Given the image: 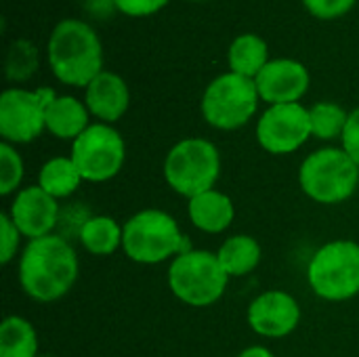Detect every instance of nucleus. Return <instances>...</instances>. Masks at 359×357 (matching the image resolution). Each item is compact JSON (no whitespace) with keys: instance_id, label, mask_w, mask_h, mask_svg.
I'll return each mask as SVG.
<instances>
[{"instance_id":"nucleus-11","label":"nucleus","mask_w":359,"mask_h":357,"mask_svg":"<svg viewBox=\"0 0 359 357\" xmlns=\"http://www.w3.org/2000/svg\"><path fill=\"white\" fill-rule=\"evenodd\" d=\"M311 135L309 109L301 103L271 105L257 124V139L269 154H292Z\"/></svg>"},{"instance_id":"nucleus-25","label":"nucleus","mask_w":359,"mask_h":357,"mask_svg":"<svg viewBox=\"0 0 359 357\" xmlns=\"http://www.w3.org/2000/svg\"><path fill=\"white\" fill-rule=\"evenodd\" d=\"M23 177V162L19 154L11 147V143L0 145V194L8 196L17 189Z\"/></svg>"},{"instance_id":"nucleus-29","label":"nucleus","mask_w":359,"mask_h":357,"mask_svg":"<svg viewBox=\"0 0 359 357\" xmlns=\"http://www.w3.org/2000/svg\"><path fill=\"white\" fill-rule=\"evenodd\" d=\"M341 139H343V149L359 166V107L349 114V120Z\"/></svg>"},{"instance_id":"nucleus-12","label":"nucleus","mask_w":359,"mask_h":357,"mask_svg":"<svg viewBox=\"0 0 359 357\" xmlns=\"http://www.w3.org/2000/svg\"><path fill=\"white\" fill-rule=\"evenodd\" d=\"M309 72L297 59H271L255 78L259 97L271 105L299 103L309 88Z\"/></svg>"},{"instance_id":"nucleus-10","label":"nucleus","mask_w":359,"mask_h":357,"mask_svg":"<svg viewBox=\"0 0 359 357\" xmlns=\"http://www.w3.org/2000/svg\"><path fill=\"white\" fill-rule=\"evenodd\" d=\"M72 160L86 181H107L118 175L124 162V141L107 124L88 126L72 145Z\"/></svg>"},{"instance_id":"nucleus-15","label":"nucleus","mask_w":359,"mask_h":357,"mask_svg":"<svg viewBox=\"0 0 359 357\" xmlns=\"http://www.w3.org/2000/svg\"><path fill=\"white\" fill-rule=\"evenodd\" d=\"M84 103L93 116L105 122H116L124 116L130 103V93L122 76L114 72H101L88 86Z\"/></svg>"},{"instance_id":"nucleus-9","label":"nucleus","mask_w":359,"mask_h":357,"mask_svg":"<svg viewBox=\"0 0 359 357\" xmlns=\"http://www.w3.org/2000/svg\"><path fill=\"white\" fill-rule=\"evenodd\" d=\"M53 88H6L0 95V135L6 143H29L46 128V107Z\"/></svg>"},{"instance_id":"nucleus-24","label":"nucleus","mask_w":359,"mask_h":357,"mask_svg":"<svg viewBox=\"0 0 359 357\" xmlns=\"http://www.w3.org/2000/svg\"><path fill=\"white\" fill-rule=\"evenodd\" d=\"M309 118H311V135L328 141L334 137H343L349 114L337 103L322 101L309 109Z\"/></svg>"},{"instance_id":"nucleus-8","label":"nucleus","mask_w":359,"mask_h":357,"mask_svg":"<svg viewBox=\"0 0 359 357\" xmlns=\"http://www.w3.org/2000/svg\"><path fill=\"white\" fill-rule=\"evenodd\" d=\"M309 284L326 301H345L359 292V244L341 240L316 252L309 263Z\"/></svg>"},{"instance_id":"nucleus-4","label":"nucleus","mask_w":359,"mask_h":357,"mask_svg":"<svg viewBox=\"0 0 359 357\" xmlns=\"http://www.w3.org/2000/svg\"><path fill=\"white\" fill-rule=\"evenodd\" d=\"M299 181L303 191L320 204H339L353 196L359 166L345 149L328 147L313 151L301 166Z\"/></svg>"},{"instance_id":"nucleus-17","label":"nucleus","mask_w":359,"mask_h":357,"mask_svg":"<svg viewBox=\"0 0 359 357\" xmlns=\"http://www.w3.org/2000/svg\"><path fill=\"white\" fill-rule=\"evenodd\" d=\"M233 202L221 191H204L189 200V217L194 225L208 234L227 229L233 221Z\"/></svg>"},{"instance_id":"nucleus-28","label":"nucleus","mask_w":359,"mask_h":357,"mask_svg":"<svg viewBox=\"0 0 359 357\" xmlns=\"http://www.w3.org/2000/svg\"><path fill=\"white\" fill-rule=\"evenodd\" d=\"M0 231H2V255H0V261L2 263H8L13 257H15V250H17V244H19V229L17 225L13 223L11 217L6 215H0Z\"/></svg>"},{"instance_id":"nucleus-27","label":"nucleus","mask_w":359,"mask_h":357,"mask_svg":"<svg viewBox=\"0 0 359 357\" xmlns=\"http://www.w3.org/2000/svg\"><path fill=\"white\" fill-rule=\"evenodd\" d=\"M170 0H114V8L126 17L143 19L160 13Z\"/></svg>"},{"instance_id":"nucleus-7","label":"nucleus","mask_w":359,"mask_h":357,"mask_svg":"<svg viewBox=\"0 0 359 357\" xmlns=\"http://www.w3.org/2000/svg\"><path fill=\"white\" fill-rule=\"evenodd\" d=\"M259 99L255 80L227 72L206 86L202 95V116L215 128L233 130L255 116Z\"/></svg>"},{"instance_id":"nucleus-19","label":"nucleus","mask_w":359,"mask_h":357,"mask_svg":"<svg viewBox=\"0 0 359 357\" xmlns=\"http://www.w3.org/2000/svg\"><path fill=\"white\" fill-rule=\"evenodd\" d=\"M217 257L227 276H246L259 265L261 246L250 236H233L221 246Z\"/></svg>"},{"instance_id":"nucleus-30","label":"nucleus","mask_w":359,"mask_h":357,"mask_svg":"<svg viewBox=\"0 0 359 357\" xmlns=\"http://www.w3.org/2000/svg\"><path fill=\"white\" fill-rule=\"evenodd\" d=\"M238 357H273V356H271V351H269V349H265V347H250V349L242 351Z\"/></svg>"},{"instance_id":"nucleus-22","label":"nucleus","mask_w":359,"mask_h":357,"mask_svg":"<svg viewBox=\"0 0 359 357\" xmlns=\"http://www.w3.org/2000/svg\"><path fill=\"white\" fill-rule=\"evenodd\" d=\"M82 175L72 158H53L40 170V187L53 198H65L76 191Z\"/></svg>"},{"instance_id":"nucleus-16","label":"nucleus","mask_w":359,"mask_h":357,"mask_svg":"<svg viewBox=\"0 0 359 357\" xmlns=\"http://www.w3.org/2000/svg\"><path fill=\"white\" fill-rule=\"evenodd\" d=\"M88 128V107L76 97H55L46 107V130L57 139H78Z\"/></svg>"},{"instance_id":"nucleus-3","label":"nucleus","mask_w":359,"mask_h":357,"mask_svg":"<svg viewBox=\"0 0 359 357\" xmlns=\"http://www.w3.org/2000/svg\"><path fill=\"white\" fill-rule=\"evenodd\" d=\"M122 246L137 263H160L170 255L191 250L175 219L162 210H143L128 219L124 225Z\"/></svg>"},{"instance_id":"nucleus-2","label":"nucleus","mask_w":359,"mask_h":357,"mask_svg":"<svg viewBox=\"0 0 359 357\" xmlns=\"http://www.w3.org/2000/svg\"><path fill=\"white\" fill-rule=\"evenodd\" d=\"M46 61L59 82L88 86L103 72L99 34L82 19H61L48 36Z\"/></svg>"},{"instance_id":"nucleus-23","label":"nucleus","mask_w":359,"mask_h":357,"mask_svg":"<svg viewBox=\"0 0 359 357\" xmlns=\"http://www.w3.org/2000/svg\"><path fill=\"white\" fill-rule=\"evenodd\" d=\"M40 65L38 48L27 38H15L8 44L6 61H4V74L11 82H25L29 80Z\"/></svg>"},{"instance_id":"nucleus-20","label":"nucleus","mask_w":359,"mask_h":357,"mask_svg":"<svg viewBox=\"0 0 359 357\" xmlns=\"http://www.w3.org/2000/svg\"><path fill=\"white\" fill-rule=\"evenodd\" d=\"M124 229L111 217H90L80 227V242L93 255H111L122 244Z\"/></svg>"},{"instance_id":"nucleus-14","label":"nucleus","mask_w":359,"mask_h":357,"mask_svg":"<svg viewBox=\"0 0 359 357\" xmlns=\"http://www.w3.org/2000/svg\"><path fill=\"white\" fill-rule=\"evenodd\" d=\"M59 206L50 194H46L40 185L38 187H25L17 194L15 202L11 204V219L17 225V229L36 240L50 234V229L57 225Z\"/></svg>"},{"instance_id":"nucleus-5","label":"nucleus","mask_w":359,"mask_h":357,"mask_svg":"<svg viewBox=\"0 0 359 357\" xmlns=\"http://www.w3.org/2000/svg\"><path fill=\"white\" fill-rule=\"evenodd\" d=\"M229 276L217 255L189 250L179 255L168 269V284L177 299L194 307H206L225 292Z\"/></svg>"},{"instance_id":"nucleus-26","label":"nucleus","mask_w":359,"mask_h":357,"mask_svg":"<svg viewBox=\"0 0 359 357\" xmlns=\"http://www.w3.org/2000/svg\"><path fill=\"white\" fill-rule=\"evenodd\" d=\"M358 0H303V6L313 15L316 19L322 21H332L343 15H347Z\"/></svg>"},{"instance_id":"nucleus-18","label":"nucleus","mask_w":359,"mask_h":357,"mask_svg":"<svg viewBox=\"0 0 359 357\" xmlns=\"http://www.w3.org/2000/svg\"><path fill=\"white\" fill-rule=\"evenodd\" d=\"M269 61H271L269 46L257 34H242L233 38V42L229 44L227 63H229V72L233 74L255 80Z\"/></svg>"},{"instance_id":"nucleus-21","label":"nucleus","mask_w":359,"mask_h":357,"mask_svg":"<svg viewBox=\"0 0 359 357\" xmlns=\"http://www.w3.org/2000/svg\"><path fill=\"white\" fill-rule=\"evenodd\" d=\"M38 339L34 326L17 316H8L0 326V357H36Z\"/></svg>"},{"instance_id":"nucleus-6","label":"nucleus","mask_w":359,"mask_h":357,"mask_svg":"<svg viewBox=\"0 0 359 357\" xmlns=\"http://www.w3.org/2000/svg\"><path fill=\"white\" fill-rule=\"evenodd\" d=\"M219 173V151L206 139H185L177 143L164 162V177L168 185L189 200L210 191Z\"/></svg>"},{"instance_id":"nucleus-13","label":"nucleus","mask_w":359,"mask_h":357,"mask_svg":"<svg viewBox=\"0 0 359 357\" xmlns=\"http://www.w3.org/2000/svg\"><path fill=\"white\" fill-rule=\"evenodd\" d=\"M301 320V309L297 301L280 290L265 292L252 301L248 307V324L255 332L271 339L290 335Z\"/></svg>"},{"instance_id":"nucleus-1","label":"nucleus","mask_w":359,"mask_h":357,"mask_svg":"<svg viewBox=\"0 0 359 357\" xmlns=\"http://www.w3.org/2000/svg\"><path fill=\"white\" fill-rule=\"evenodd\" d=\"M78 278L74 248L61 236L29 240L19 261V282L23 290L42 303L61 299Z\"/></svg>"}]
</instances>
